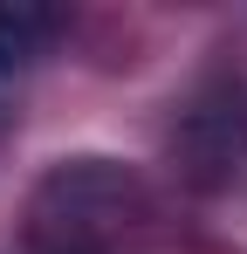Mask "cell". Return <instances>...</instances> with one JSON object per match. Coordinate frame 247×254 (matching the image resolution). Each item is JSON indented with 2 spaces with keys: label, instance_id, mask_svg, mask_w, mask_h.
I'll use <instances>...</instances> for the list:
<instances>
[{
  "label": "cell",
  "instance_id": "cell-1",
  "mask_svg": "<svg viewBox=\"0 0 247 254\" xmlns=\"http://www.w3.org/2000/svg\"><path fill=\"white\" fill-rule=\"evenodd\" d=\"M172 151L199 186H220L247 165V89L241 83H206L179 124H172Z\"/></svg>",
  "mask_w": 247,
  "mask_h": 254
},
{
  "label": "cell",
  "instance_id": "cell-2",
  "mask_svg": "<svg viewBox=\"0 0 247 254\" xmlns=\"http://www.w3.org/2000/svg\"><path fill=\"white\" fill-rule=\"evenodd\" d=\"M62 28H69V14L48 7V0H0V76L35 69L62 42Z\"/></svg>",
  "mask_w": 247,
  "mask_h": 254
}]
</instances>
